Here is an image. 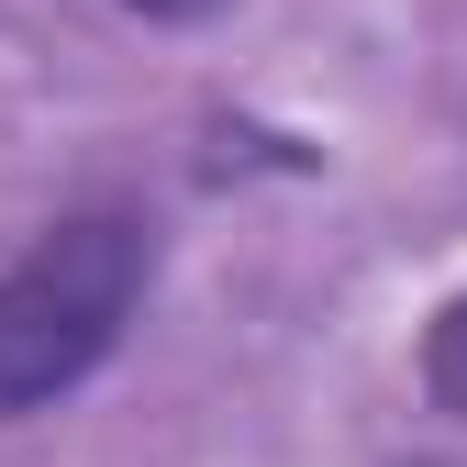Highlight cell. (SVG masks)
Here are the masks:
<instances>
[{"label": "cell", "mask_w": 467, "mask_h": 467, "mask_svg": "<svg viewBox=\"0 0 467 467\" xmlns=\"http://www.w3.org/2000/svg\"><path fill=\"white\" fill-rule=\"evenodd\" d=\"M156 278V234L134 212H67L0 267V423L67 400L111 345H123L134 301Z\"/></svg>", "instance_id": "6da1fadb"}, {"label": "cell", "mask_w": 467, "mask_h": 467, "mask_svg": "<svg viewBox=\"0 0 467 467\" xmlns=\"http://www.w3.org/2000/svg\"><path fill=\"white\" fill-rule=\"evenodd\" d=\"M123 12H145V23H201V12H223V0H123Z\"/></svg>", "instance_id": "7a4b0ae2"}]
</instances>
